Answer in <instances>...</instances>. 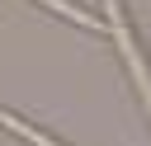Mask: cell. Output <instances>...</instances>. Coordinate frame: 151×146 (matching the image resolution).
Returning a JSON list of instances; mask_svg holds the SVG:
<instances>
[{"mask_svg":"<svg viewBox=\"0 0 151 146\" xmlns=\"http://www.w3.org/2000/svg\"><path fill=\"white\" fill-rule=\"evenodd\" d=\"M42 5H47V9H57V14H61V19H71V24H85V28H94V19H90V14H80V9H71L66 0H42Z\"/></svg>","mask_w":151,"mask_h":146,"instance_id":"cell-1","label":"cell"}]
</instances>
